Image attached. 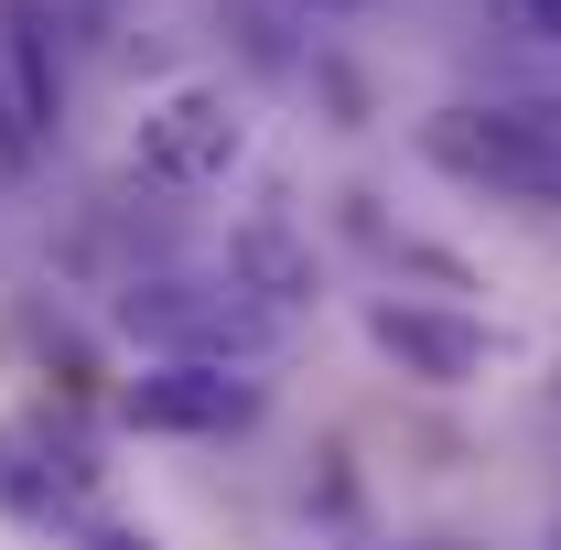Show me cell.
Listing matches in <instances>:
<instances>
[{"label": "cell", "instance_id": "1", "mask_svg": "<svg viewBox=\"0 0 561 550\" xmlns=\"http://www.w3.org/2000/svg\"><path fill=\"white\" fill-rule=\"evenodd\" d=\"M421 162L507 206H561V98H454L421 119Z\"/></svg>", "mask_w": 561, "mask_h": 550}, {"label": "cell", "instance_id": "2", "mask_svg": "<svg viewBox=\"0 0 561 550\" xmlns=\"http://www.w3.org/2000/svg\"><path fill=\"white\" fill-rule=\"evenodd\" d=\"M119 324H130L151 356H206V367H238V356H260V345L280 335V313L260 291H238L227 271L216 280H195V271L130 280V291H119Z\"/></svg>", "mask_w": 561, "mask_h": 550}, {"label": "cell", "instance_id": "3", "mask_svg": "<svg viewBox=\"0 0 561 550\" xmlns=\"http://www.w3.org/2000/svg\"><path fill=\"white\" fill-rule=\"evenodd\" d=\"M238 151H249V130H238L227 87H162V98L140 108V130H130V162L151 173V184H173V195L227 184V173H238Z\"/></svg>", "mask_w": 561, "mask_h": 550}, {"label": "cell", "instance_id": "4", "mask_svg": "<svg viewBox=\"0 0 561 550\" xmlns=\"http://www.w3.org/2000/svg\"><path fill=\"white\" fill-rule=\"evenodd\" d=\"M119 421L130 432H249L260 421V378H238V367H206V356H162V367H140L130 389H119Z\"/></svg>", "mask_w": 561, "mask_h": 550}, {"label": "cell", "instance_id": "5", "mask_svg": "<svg viewBox=\"0 0 561 550\" xmlns=\"http://www.w3.org/2000/svg\"><path fill=\"white\" fill-rule=\"evenodd\" d=\"M367 345H378L400 378H421V389H465V378L486 367V324H476V313L400 302V291H378V302H367Z\"/></svg>", "mask_w": 561, "mask_h": 550}, {"label": "cell", "instance_id": "6", "mask_svg": "<svg viewBox=\"0 0 561 550\" xmlns=\"http://www.w3.org/2000/svg\"><path fill=\"white\" fill-rule=\"evenodd\" d=\"M44 140H55V44L0 11V173H33Z\"/></svg>", "mask_w": 561, "mask_h": 550}, {"label": "cell", "instance_id": "7", "mask_svg": "<svg viewBox=\"0 0 561 550\" xmlns=\"http://www.w3.org/2000/svg\"><path fill=\"white\" fill-rule=\"evenodd\" d=\"M87 550H151L140 529H87Z\"/></svg>", "mask_w": 561, "mask_h": 550}, {"label": "cell", "instance_id": "8", "mask_svg": "<svg viewBox=\"0 0 561 550\" xmlns=\"http://www.w3.org/2000/svg\"><path fill=\"white\" fill-rule=\"evenodd\" d=\"M529 33H551V44H561V0H529Z\"/></svg>", "mask_w": 561, "mask_h": 550}, {"label": "cell", "instance_id": "9", "mask_svg": "<svg viewBox=\"0 0 561 550\" xmlns=\"http://www.w3.org/2000/svg\"><path fill=\"white\" fill-rule=\"evenodd\" d=\"M302 11H356V0H302Z\"/></svg>", "mask_w": 561, "mask_h": 550}]
</instances>
